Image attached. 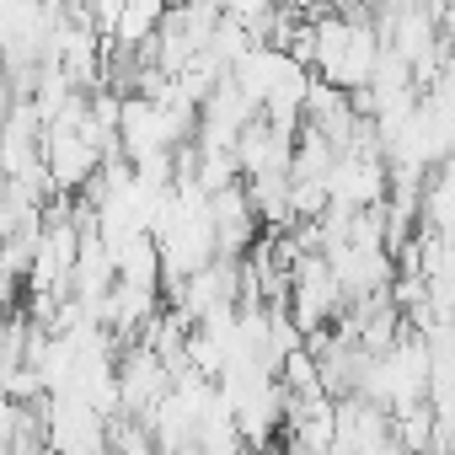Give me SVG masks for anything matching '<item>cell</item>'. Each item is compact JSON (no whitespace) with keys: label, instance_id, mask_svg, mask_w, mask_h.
I'll use <instances>...</instances> for the list:
<instances>
[{"label":"cell","instance_id":"cell-6","mask_svg":"<svg viewBox=\"0 0 455 455\" xmlns=\"http://www.w3.org/2000/svg\"><path fill=\"white\" fill-rule=\"evenodd\" d=\"M428 225H434V236L439 242H450L455 247V156L444 161V172L434 177V188H428Z\"/></svg>","mask_w":455,"mask_h":455},{"label":"cell","instance_id":"cell-5","mask_svg":"<svg viewBox=\"0 0 455 455\" xmlns=\"http://www.w3.org/2000/svg\"><path fill=\"white\" fill-rule=\"evenodd\" d=\"M161 17H166V0H124V12H118V22H113L108 38L124 44V49H140V44L156 38Z\"/></svg>","mask_w":455,"mask_h":455},{"label":"cell","instance_id":"cell-1","mask_svg":"<svg viewBox=\"0 0 455 455\" xmlns=\"http://www.w3.org/2000/svg\"><path fill=\"white\" fill-rule=\"evenodd\" d=\"M290 49L316 70V81H327V86L359 97V92L370 86V76H375L386 44H380V33H375L370 22H359V17H348V12H332V17L306 22Z\"/></svg>","mask_w":455,"mask_h":455},{"label":"cell","instance_id":"cell-3","mask_svg":"<svg viewBox=\"0 0 455 455\" xmlns=\"http://www.w3.org/2000/svg\"><path fill=\"white\" fill-rule=\"evenodd\" d=\"M343 300V284L327 263V252H306L295 268H290V316L300 322V332L322 327Z\"/></svg>","mask_w":455,"mask_h":455},{"label":"cell","instance_id":"cell-2","mask_svg":"<svg viewBox=\"0 0 455 455\" xmlns=\"http://www.w3.org/2000/svg\"><path fill=\"white\" fill-rule=\"evenodd\" d=\"M231 81L242 86V97H247L263 118L295 129V118H300V108H306V92H311V65H306L295 49L252 44V49L231 65Z\"/></svg>","mask_w":455,"mask_h":455},{"label":"cell","instance_id":"cell-4","mask_svg":"<svg viewBox=\"0 0 455 455\" xmlns=\"http://www.w3.org/2000/svg\"><path fill=\"white\" fill-rule=\"evenodd\" d=\"M209 220H214V242H220V258H242L252 247V225H258V209H252V193L247 188H220L209 193Z\"/></svg>","mask_w":455,"mask_h":455},{"label":"cell","instance_id":"cell-7","mask_svg":"<svg viewBox=\"0 0 455 455\" xmlns=\"http://www.w3.org/2000/svg\"><path fill=\"white\" fill-rule=\"evenodd\" d=\"M290 12H316V6H332V0H284Z\"/></svg>","mask_w":455,"mask_h":455}]
</instances>
